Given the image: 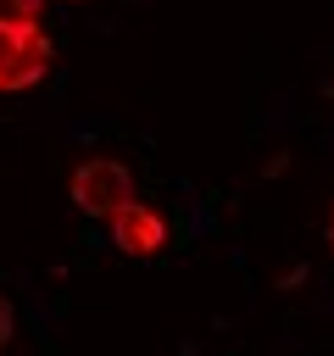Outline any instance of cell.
Masks as SVG:
<instances>
[{
  "label": "cell",
  "instance_id": "obj_1",
  "mask_svg": "<svg viewBox=\"0 0 334 356\" xmlns=\"http://www.w3.org/2000/svg\"><path fill=\"white\" fill-rule=\"evenodd\" d=\"M56 61V44L45 33V22H28V17H6L0 11V89H28L50 72Z\"/></svg>",
  "mask_w": 334,
  "mask_h": 356
},
{
  "label": "cell",
  "instance_id": "obj_2",
  "mask_svg": "<svg viewBox=\"0 0 334 356\" xmlns=\"http://www.w3.org/2000/svg\"><path fill=\"white\" fill-rule=\"evenodd\" d=\"M67 189H72L78 211H89V217H117L122 206H134V172H128L117 156H89V161H78L72 178H67Z\"/></svg>",
  "mask_w": 334,
  "mask_h": 356
},
{
  "label": "cell",
  "instance_id": "obj_3",
  "mask_svg": "<svg viewBox=\"0 0 334 356\" xmlns=\"http://www.w3.org/2000/svg\"><path fill=\"white\" fill-rule=\"evenodd\" d=\"M161 239H167V222H161V211L145 206V200H134V206H122V211L111 217V245L128 250V256H150V250H161Z\"/></svg>",
  "mask_w": 334,
  "mask_h": 356
},
{
  "label": "cell",
  "instance_id": "obj_4",
  "mask_svg": "<svg viewBox=\"0 0 334 356\" xmlns=\"http://www.w3.org/2000/svg\"><path fill=\"white\" fill-rule=\"evenodd\" d=\"M0 11H6V17H28V22H39V17H45V0H0Z\"/></svg>",
  "mask_w": 334,
  "mask_h": 356
},
{
  "label": "cell",
  "instance_id": "obj_5",
  "mask_svg": "<svg viewBox=\"0 0 334 356\" xmlns=\"http://www.w3.org/2000/svg\"><path fill=\"white\" fill-rule=\"evenodd\" d=\"M11 334H17V312H11V300L0 295V350L11 345Z\"/></svg>",
  "mask_w": 334,
  "mask_h": 356
},
{
  "label": "cell",
  "instance_id": "obj_6",
  "mask_svg": "<svg viewBox=\"0 0 334 356\" xmlns=\"http://www.w3.org/2000/svg\"><path fill=\"white\" fill-rule=\"evenodd\" d=\"M328 245H334V211H328Z\"/></svg>",
  "mask_w": 334,
  "mask_h": 356
}]
</instances>
